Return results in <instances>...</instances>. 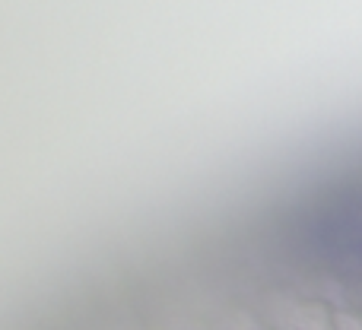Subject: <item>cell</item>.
I'll use <instances>...</instances> for the list:
<instances>
[{
	"instance_id": "obj_1",
	"label": "cell",
	"mask_w": 362,
	"mask_h": 330,
	"mask_svg": "<svg viewBox=\"0 0 362 330\" xmlns=\"http://www.w3.org/2000/svg\"><path fill=\"white\" fill-rule=\"evenodd\" d=\"M213 330H255V321H251V314H245L242 308H232V312H226L223 318L213 324Z\"/></svg>"
},
{
	"instance_id": "obj_2",
	"label": "cell",
	"mask_w": 362,
	"mask_h": 330,
	"mask_svg": "<svg viewBox=\"0 0 362 330\" xmlns=\"http://www.w3.org/2000/svg\"><path fill=\"white\" fill-rule=\"evenodd\" d=\"M331 330H362V318L356 312H346V308H340V312L331 314Z\"/></svg>"
}]
</instances>
